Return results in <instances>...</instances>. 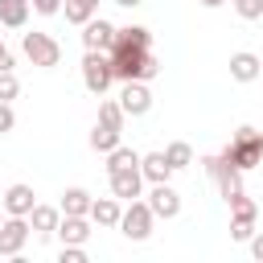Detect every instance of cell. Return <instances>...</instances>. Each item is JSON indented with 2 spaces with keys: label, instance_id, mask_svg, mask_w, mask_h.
I'll use <instances>...</instances> for the list:
<instances>
[{
  "label": "cell",
  "instance_id": "obj_5",
  "mask_svg": "<svg viewBox=\"0 0 263 263\" xmlns=\"http://www.w3.org/2000/svg\"><path fill=\"white\" fill-rule=\"evenodd\" d=\"M21 49H25V58H29L33 66H41V70H53V66L62 62V45H58L49 33H21Z\"/></svg>",
  "mask_w": 263,
  "mask_h": 263
},
{
  "label": "cell",
  "instance_id": "obj_38",
  "mask_svg": "<svg viewBox=\"0 0 263 263\" xmlns=\"http://www.w3.org/2000/svg\"><path fill=\"white\" fill-rule=\"evenodd\" d=\"M259 152H263V132H259Z\"/></svg>",
  "mask_w": 263,
  "mask_h": 263
},
{
  "label": "cell",
  "instance_id": "obj_13",
  "mask_svg": "<svg viewBox=\"0 0 263 263\" xmlns=\"http://www.w3.org/2000/svg\"><path fill=\"white\" fill-rule=\"evenodd\" d=\"M53 234L62 238V247H82V242L90 238V218H66V214H62V222H58Z\"/></svg>",
  "mask_w": 263,
  "mask_h": 263
},
{
  "label": "cell",
  "instance_id": "obj_39",
  "mask_svg": "<svg viewBox=\"0 0 263 263\" xmlns=\"http://www.w3.org/2000/svg\"><path fill=\"white\" fill-rule=\"evenodd\" d=\"M259 70H263V58H259Z\"/></svg>",
  "mask_w": 263,
  "mask_h": 263
},
{
  "label": "cell",
  "instance_id": "obj_30",
  "mask_svg": "<svg viewBox=\"0 0 263 263\" xmlns=\"http://www.w3.org/2000/svg\"><path fill=\"white\" fill-rule=\"evenodd\" d=\"M58 263H90V255H86L82 247H62V255H58Z\"/></svg>",
  "mask_w": 263,
  "mask_h": 263
},
{
  "label": "cell",
  "instance_id": "obj_40",
  "mask_svg": "<svg viewBox=\"0 0 263 263\" xmlns=\"http://www.w3.org/2000/svg\"><path fill=\"white\" fill-rule=\"evenodd\" d=\"M0 222H4V218H0Z\"/></svg>",
  "mask_w": 263,
  "mask_h": 263
},
{
  "label": "cell",
  "instance_id": "obj_31",
  "mask_svg": "<svg viewBox=\"0 0 263 263\" xmlns=\"http://www.w3.org/2000/svg\"><path fill=\"white\" fill-rule=\"evenodd\" d=\"M16 127V115H12V103H0V136H8Z\"/></svg>",
  "mask_w": 263,
  "mask_h": 263
},
{
  "label": "cell",
  "instance_id": "obj_14",
  "mask_svg": "<svg viewBox=\"0 0 263 263\" xmlns=\"http://www.w3.org/2000/svg\"><path fill=\"white\" fill-rule=\"evenodd\" d=\"M263 70H259V53H247V49H238V53H230V78L234 82H255Z\"/></svg>",
  "mask_w": 263,
  "mask_h": 263
},
{
  "label": "cell",
  "instance_id": "obj_23",
  "mask_svg": "<svg viewBox=\"0 0 263 263\" xmlns=\"http://www.w3.org/2000/svg\"><path fill=\"white\" fill-rule=\"evenodd\" d=\"M164 160H168L173 173H177V168H189V164H193V148H189L185 140H173V144L164 148Z\"/></svg>",
  "mask_w": 263,
  "mask_h": 263
},
{
  "label": "cell",
  "instance_id": "obj_2",
  "mask_svg": "<svg viewBox=\"0 0 263 263\" xmlns=\"http://www.w3.org/2000/svg\"><path fill=\"white\" fill-rule=\"evenodd\" d=\"M230 168H238V173H247V168H255L259 160H263V152H259V132L255 127H238L234 132V140L218 152Z\"/></svg>",
  "mask_w": 263,
  "mask_h": 263
},
{
  "label": "cell",
  "instance_id": "obj_12",
  "mask_svg": "<svg viewBox=\"0 0 263 263\" xmlns=\"http://www.w3.org/2000/svg\"><path fill=\"white\" fill-rule=\"evenodd\" d=\"M33 205H37L33 185H8V189H4V214H8V218H29Z\"/></svg>",
  "mask_w": 263,
  "mask_h": 263
},
{
  "label": "cell",
  "instance_id": "obj_32",
  "mask_svg": "<svg viewBox=\"0 0 263 263\" xmlns=\"http://www.w3.org/2000/svg\"><path fill=\"white\" fill-rule=\"evenodd\" d=\"M29 8L41 16H53V12H62V0H29Z\"/></svg>",
  "mask_w": 263,
  "mask_h": 263
},
{
  "label": "cell",
  "instance_id": "obj_33",
  "mask_svg": "<svg viewBox=\"0 0 263 263\" xmlns=\"http://www.w3.org/2000/svg\"><path fill=\"white\" fill-rule=\"evenodd\" d=\"M247 247H251V255H255V263H263V230H255Z\"/></svg>",
  "mask_w": 263,
  "mask_h": 263
},
{
  "label": "cell",
  "instance_id": "obj_21",
  "mask_svg": "<svg viewBox=\"0 0 263 263\" xmlns=\"http://www.w3.org/2000/svg\"><path fill=\"white\" fill-rule=\"evenodd\" d=\"M115 41H123V45H140V49H152V33H148L144 25H123V29H115Z\"/></svg>",
  "mask_w": 263,
  "mask_h": 263
},
{
  "label": "cell",
  "instance_id": "obj_18",
  "mask_svg": "<svg viewBox=\"0 0 263 263\" xmlns=\"http://www.w3.org/2000/svg\"><path fill=\"white\" fill-rule=\"evenodd\" d=\"M58 222H62V210H53V205H33V210H29V226H33L37 234H53Z\"/></svg>",
  "mask_w": 263,
  "mask_h": 263
},
{
  "label": "cell",
  "instance_id": "obj_28",
  "mask_svg": "<svg viewBox=\"0 0 263 263\" xmlns=\"http://www.w3.org/2000/svg\"><path fill=\"white\" fill-rule=\"evenodd\" d=\"M16 95H21V82H16L12 70H4V74H0V103H12Z\"/></svg>",
  "mask_w": 263,
  "mask_h": 263
},
{
  "label": "cell",
  "instance_id": "obj_8",
  "mask_svg": "<svg viewBox=\"0 0 263 263\" xmlns=\"http://www.w3.org/2000/svg\"><path fill=\"white\" fill-rule=\"evenodd\" d=\"M82 45L95 49V53H111V45H115V25L103 21V16L86 21V25H82Z\"/></svg>",
  "mask_w": 263,
  "mask_h": 263
},
{
  "label": "cell",
  "instance_id": "obj_36",
  "mask_svg": "<svg viewBox=\"0 0 263 263\" xmlns=\"http://www.w3.org/2000/svg\"><path fill=\"white\" fill-rule=\"evenodd\" d=\"M197 4H201V8H222L226 0H197Z\"/></svg>",
  "mask_w": 263,
  "mask_h": 263
},
{
  "label": "cell",
  "instance_id": "obj_20",
  "mask_svg": "<svg viewBox=\"0 0 263 263\" xmlns=\"http://www.w3.org/2000/svg\"><path fill=\"white\" fill-rule=\"evenodd\" d=\"M62 8H66L70 25H86V21L99 16V0H62Z\"/></svg>",
  "mask_w": 263,
  "mask_h": 263
},
{
  "label": "cell",
  "instance_id": "obj_22",
  "mask_svg": "<svg viewBox=\"0 0 263 263\" xmlns=\"http://www.w3.org/2000/svg\"><path fill=\"white\" fill-rule=\"evenodd\" d=\"M90 148H95V152H103V156H107V152H115V148H119V132H115V127L95 123V132H90Z\"/></svg>",
  "mask_w": 263,
  "mask_h": 263
},
{
  "label": "cell",
  "instance_id": "obj_35",
  "mask_svg": "<svg viewBox=\"0 0 263 263\" xmlns=\"http://www.w3.org/2000/svg\"><path fill=\"white\" fill-rule=\"evenodd\" d=\"M115 4H119V8H140L144 0H115Z\"/></svg>",
  "mask_w": 263,
  "mask_h": 263
},
{
  "label": "cell",
  "instance_id": "obj_17",
  "mask_svg": "<svg viewBox=\"0 0 263 263\" xmlns=\"http://www.w3.org/2000/svg\"><path fill=\"white\" fill-rule=\"evenodd\" d=\"M119 214H123V205H119L115 197H95L86 218H90L95 226H119Z\"/></svg>",
  "mask_w": 263,
  "mask_h": 263
},
{
  "label": "cell",
  "instance_id": "obj_16",
  "mask_svg": "<svg viewBox=\"0 0 263 263\" xmlns=\"http://www.w3.org/2000/svg\"><path fill=\"white\" fill-rule=\"evenodd\" d=\"M90 201H95V197H90L82 185H70V189L62 193V205H58V210H62L66 218H86V214H90Z\"/></svg>",
  "mask_w": 263,
  "mask_h": 263
},
{
  "label": "cell",
  "instance_id": "obj_4",
  "mask_svg": "<svg viewBox=\"0 0 263 263\" xmlns=\"http://www.w3.org/2000/svg\"><path fill=\"white\" fill-rule=\"evenodd\" d=\"M152 226H156V218H152V210H148V201H127V210L119 214V230H123V238L127 242H144V238H152Z\"/></svg>",
  "mask_w": 263,
  "mask_h": 263
},
{
  "label": "cell",
  "instance_id": "obj_27",
  "mask_svg": "<svg viewBox=\"0 0 263 263\" xmlns=\"http://www.w3.org/2000/svg\"><path fill=\"white\" fill-rule=\"evenodd\" d=\"M251 234H255V222L251 218H230V238L234 242H251Z\"/></svg>",
  "mask_w": 263,
  "mask_h": 263
},
{
  "label": "cell",
  "instance_id": "obj_25",
  "mask_svg": "<svg viewBox=\"0 0 263 263\" xmlns=\"http://www.w3.org/2000/svg\"><path fill=\"white\" fill-rule=\"evenodd\" d=\"M123 119H127V115H123V107H119L115 99H103V103H99V123H103V127L123 132Z\"/></svg>",
  "mask_w": 263,
  "mask_h": 263
},
{
  "label": "cell",
  "instance_id": "obj_10",
  "mask_svg": "<svg viewBox=\"0 0 263 263\" xmlns=\"http://www.w3.org/2000/svg\"><path fill=\"white\" fill-rule=\"evenodd\" d=\"M119 107H123V115H148V111H152V90H148V82H123Z\"/></svg>",
  "mask_w": 263,
  "mask_h": 263
},
{
  "label": "cell",
  "instance_id": "obj_26",
  "mask_svg": "<svg viewBox=\"0 0 263 263\" xmlns=\"http://www.w3.org/2000/svg\"><path fill=\"white\" fill-rule=\"evenodd\" d=\"M226 205H230V218H251V222H255V214H259V205H255V201H251L247 193H238V197H230Z\"/></svg>",
  "mask_w": 263,
  "mask_h": 263
},
{
  "label": "cell",
  "instance_id": "obj_29",
  "mask_svg": "<svg viewBox=\"0 0 263 263\" xmlns=\"http://www.w3.org/2000/svg\"><path fill=\"white\" fill-rule=\"evenodd\" d=\"M230 4H234V12L242 21H259L263 16V0H230Z\"/></svg>",
  "mask_w": 263,
  "mask_h": 263
},
{
  "label": "cell",
  "instance_id": "obj_19",
  "mask_svg": "<svg viewBox=\"0 0 263 263\" xmlns=\"http://www.w3.org/2000/svg\"><path fill=\"white\" fill-rule=\"evenodd\" d=\"M29 21V0H0V25L4 29H25Z\"/></svg>",
  "mask_w": 263,
  "mask_h": 263
},
{
  "label": "cell",
  "instance_id": "obj_3",
  "mask_svg": "<svg viewBox=\"0 0 263 263\" xmlns=\"http://www.w3.org/2000/svg\"><path fill=\"white\" fill-rule=\"evenodd\" d=\"M111 82H115V70H111V53H95V49H86L82 53V86L90 90V95H107L111 90Z\"/></svg>",
  "mask_w": 263,
  "mask_h": 263
},
{
  "label": "cell",
  "instance_id": "obj_37",
  "mask_svg": "<svg viewBox=\"0 0 263 263\" xmlns=\"http://www.w3.org/2000/svg\"><path fill=\"white\" fill-rule=\"evenodd\" d=\"M8 263H29V259L25 255H8Z\"/></svg>",
  "mask_w": 263,
  "mask_h": 263
},
{
  "label": "cell",
  "instance_id": "obj_34",
  "mask_svg": "<svg viewBox=\"0 0 263 263\" xmlns=\"http://www.w3.org/2000/svg\"><path fill=\"white\" fill-rule=\"evenodd\" d=\"M12 66H16V62H12V49L0 41V74H4V70H12Z\"/></svg>",
  "mask_w": 263,
  "mask_h": 263
},
{
  "label": "cell",
  "instance_id": "obj_6",
  "mask_svg": "<svg viewBox=\"0 0 263 263\" xmlns=\"http://www.w3.org/2000/svg\"><path fill=\"white\" fill-rule=\"evenodd\" d=\"M201 164H205V173H210V181L218 185V193H222L226 201L242 193V173H238V168H230V164H226L222 156H205Z\"/></svg>",
  "mask_w": 263,
  "mask_h": 263
},
{
  "label": "cell",
  "instance_id": "obj_11",
  "mask_svg": "<svg viewBox=\"0 0 263 263\" xmlns=\"http://www.w3.org/2000/svg\"><path fill=\"white\" fill-rule=\"evenodd\" d=\"M111 177V197L115 201H136L144 193V177L140 168H119V173H107Z\"/></svg>",
  "mask_w": 263,
  "mask_h": 263
},
{
  "label": "cell",
  "instance_id": "obj_7",
  "mask_svg": "<svg viewBox=\"0 0 263 263\" xmlns=\"http://www.w3.org/2000/svg\"><path fill=\"white\" fill-rule=\"evenodd\" d=\"M29 218H4L0 222V255L8 259V255H21V247L29 242Z\"/></svg>",
  "mask_w": 263,
  "mask_h": 263
},
{
  "label": "cell",
  "instance_id": "obj_15",
  "mask_svg": "<svg viewBox=\"0 0 263 263\" xmlns=\"http://www.w3.org/2000/svg\"><path fill=\"white\" fill-rule=\"evenodd\" d=\"M140 177H144L148 185H164V181L173 177V168H168L164 152H148V156H140Z\"/></svg>",
  "mask_w": 263,
  "mask_h": 263
},
{
  "label": "cell",
  "instance_id": "obj_9",
  "mask_svg": "<svg viewBox=\"0 0 263 263\" xmlns=\"http://www.w3.org/2000/svg\"><path fill=\"white\" fill-rule=\"evenodd\" d=\"M148 210H152V218H177L181 214V193L164 181V185H152V193H148Z\"/></svg>",
  "mask_w": 263,
  "mask_h": 263
},
{
  "label": "cell",
  "instance_id": "obj_24",
  "mask_svg": "<svg viewBox=\"0 0 263 263\" xmlns=\"http://www.w3.org/2000/svg\"><path fill=\"white\" fill-rule=\"evenodd\" d=\"M119 168H140V152L136 148H115V152H107V173H119Z\"/></svg>",
  "mask_w": 263,
  "mask_h": 263
},
{
  "label": "cell",
  "instance_id": "obj_1",
  "mask_svg": "<svg viewBox=\"0 0 263 263\" xmlns=\"http://www.w3.org/2000/svg\"><path fill=\"white\" fill-rule=\"evenodd\" d=\"M111 70H115L119 82H152V78L160 74V62H156L152 49L115 41V45H111Z\"/></svg>",
  "mask_w": 263,
  "mask_h": 263
}]
</instances>
